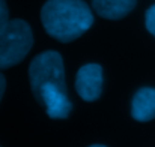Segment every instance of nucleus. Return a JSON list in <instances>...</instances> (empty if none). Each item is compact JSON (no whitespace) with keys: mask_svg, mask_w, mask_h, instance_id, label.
<instances>
[{"mask_svg":"<svg viewBox=\"0 0 155 147\" xmlns=\"http://www.w3.org/2000/svg\"><path fill=\"white\" fill-rule=\"evenodd\" d=\"M5 87H6V80H5V77L0 74V101L3 98V93H5Z\"/></svg>","mask_w":155,"mask_h":147,"instance_id":"obj_10","label":"nucleus"},{"mask_svg":"<svg viewBox=\"0 0 155 147\" xmlns=\"http://www.w3.org/2000/svg\"><path fill=\"white\" fill-rule=\"evenodd\" d=\"M131 116L137 122H149L155 119V89L142 87L136 92L131 102Z\"/></svg>","mask_w":155,"mask_h":147,"instance_id":"obj_6","label":"nucleus"},{"mask_svg":"<svg viewBox=\"0 0 155 147\" xmlns=\"http://www.w3.org/2000/svg\"><path fill=\"white\" fill-rule=\"evenodd\" d=\"M33 45L30 26L23 20H9L0 29V69L18 65Z\"/></svg>","mask_w":155,"mask_h":147,"instance_id":"obj_2","label":"nucleus"},{"mask_svg":"<svg viewBox=\"0 0 155 147\" xmlns=\"http://www.w3.org/2000/svg\"><path fill=\"white\" fill-rule=\"evenodd\" d=\"M41 21L51 38L68 44L91 29L94 15L83 0H47L41 9Z\"/></svg>","mask_w":155,"mask_h":147,"instance_id":"obj_1","label":"nucleus"},{"mask_svg":"<svg viewBox=\"0 0 155 147\" xmlns=\"http://www.w3.org/2000/svg\"><path fill=\"white\" fill-rule=\"evenodd\" d=\"M89 147H105V146H103V144H94V146H89Z\"/></svg>","mask_w":155,"mask_h":147,"instance_id":"obj_11","label":"nucleus"},{"mask_svg":"<svg viewBox=\"0 0 155 147\" xmlns=\"http://www.w3.org/2000/svg\"><path fill=\"white\" fill-rule=\"evenodd\" d=\"M38 102L45 108L47 116L51 119H66L72 110V104L66 96V90L57 86L44 87L41 90Z\"/></svg>","mask_w":155,"mask_h":147,"instance_id":"obj_5","label":"nucleus"},{"mask_svg":"<svg viewBox=\"0 0 155 147\" xmlns=\"http://www.w3.org/2000/svg\"><path fill=\"white\" fill-rule=\"evenodd\" d=\"M9 23V11L5 0H0V29H3Z\"/></svg>","mask_w":155,"mask_h":147,"instance_id":"obj_9","label":"nucleus"},{"mask_svg":"<svg viewBox=\"0 0 155 147\" xmlns=\"http://www.w3.org/2000/svg\"><path fill=\"white\" fill-rule=\"evenodd\" d=\"M75 90L87 102L97 101L103 92V68L97 63L81 66L75 77Z\"/></svg>","mask_w":155,"mask_h":147,"instance_id":"obj_4","label":"nucleus"},{"mask_svg":"<svg viewBox=\"0 0 155 147\" xmlns=\"http://www.w3.org/2000/svg\"><path fill=\"white\" fill-rule=\"evenodd\" d=\"M29 80L36 101L41 90L47 86H57L66 90L65 69L60 54L57 51H44L38 54L29 66Z\"/></svg>","mask_w":155,"mask_h":147,"instance_id":"obj_3","label":"nucleus"},{"mask_svg":"<svg viewBox=\"0 0 155 147\" xmlns=\"http://www.w3.org/2000/svg\"><path fill=\"white\" fill-rule=\"evenodd\" d=\"M136 3L137 0H92V8L105 20H120L136 8Z\"/></svg>","mask_w":155,"mask_h":147,"instance_id":"obj_7","label":"nucleus"},{"mask_svg":"<svg viewBox=\"0 0 155 147\" xmlns=\"http://www.w3.org/2000/svg\"><path fill=\"white\" fill-rule=\"evenodd\" d=\"M145 24H146L148 32L155 38V5H152V6L146 11V15H145Z\"/></svg>","mask_w":155,"mask_h":147,"instance_id":"obj_8","label":"nucleus"}]
</instances>
